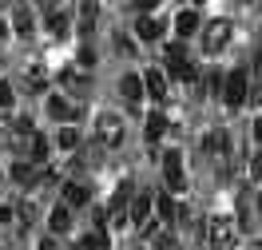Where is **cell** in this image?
Returning a JSON list of instances; mask_svg holds the SVG:
<instances>
[{"label":"cell","mask_w":262,"mask_h":250,"mask_svg":"<svg viewBox=\"0 0 262 250\" xmlns=\"http://www.w3.org/2000/svg\"><path fill=\"white\" fill-rule=\"evenodd\" d=\"M234 238H238V226H234L230 215H214L211 222H207V242H211V250H230Z\"/></svg>","instance_id":"cell-1"},{"label":"cell","mask_w":262,"mask_h":250,"mask_svg":"<svg viewBox=\"0 0 262 250\" xmlns=\"http://www.w3.org/2000/svg\"><path fill=\"white\" fill-rule=\"evenodd\" d=\"M230 36H234L230 20H211V24L203 28V52H207V56H219V52L230 44Z\"/></svg>","instance_id":"cell-2"},{"label":"cell","mask_w":262,"mask_h":250,"mask_svg":"<svg viewBox=\"0 0 262 250\" xmlns=\"http://www.w3.org/2000/svg\"><path fill=\"white\" fill-rule=\"evenodd\" d=\"M246 92H250V87H246V67H234L227 80H223V103H227V107H238V103L250 100Z\"/></svg>","instance_id":"cell-3"},{"label":"cell","mask_w":262,"mask_h":250,"mask_svg":"<svg viewBox=\"0 0 262 250\" xmlns=\"http://www.w3.org/2000/svg\"><path fill=\"white\" fill-rule=\"evenodd\" d=\"M151 211H155V195H147V191H139L135 199H131V222L139 226L143 234L155 231V218H151Z\"/></svg>","instance_id":"cell-4"},{"label":"cell","mask_w":262,"mask_h":250,"mask_svg":"<svg viewBox=\"0 0 262 250\" xmlns=\"http://www.w3.org/2000/svg\"><path fill=\"white\" fill-rule=\"evenodd\" d=\"M96 139L107 143V147H119V143H123V119L112 116V111L96 116Z\"/></svg>","instance_id":"cell-5"},{"label":"cell","mask_w":262,"mask_h":250,"mask_svg":"<svg viewBox=\"0 0 262 250\" xmlns=\"http://www.w3.org/2000/svg\"><path fill=\"white\" fill-rule=\"evenodd\" d=\"M163 179L171 191H183L187 187V167H183V151H167L163 155Z\"/></svg>","instance_id":"cell-6"},{"label":"cell","mask_w":262,"mask_h":250,"mask_svg":"<svg viewBox=\"0 0 262 250\" xmlns=\"http://www.w3.org/2000/svg\"><path fill=\"white\" fill-rule=\"evenodd\" d=\"M8 175H12V183H20V187H36V183H44V167H36L32 159H16Z\"/></svg>","instance_id":"cell-7"},{"label":"cell","mask_w":262,"mask_h":250,"mask_svg":"<svg viewBox=\"0 0 262 250\" xmlns=\"http://www.w3.org/2000/svg\"><path fill=\"white\" fill-rule=\"evenodd\" d=\"M131 199H135V195H131V183L123 179V183L115 187V195H112V207H107V215H112V222H123V211L131 207Z\"/></svg>","instance_id":"cell-8"},{"label":"cell","mask_w":262,"mask_h":250,"mask_svg":"<svg viewBox=\"0 0 262 250\" xmlns=\"http://www.w3.org/2000/svg\"><path fill=\"white\" fill-rule=\"evenodd\" d=\"M119 92H123V100H127V103H139L143 96H147V87H143V76H139V72H127V76L119 80Z\"/></svg>","instance_id":"cell-9"},{"label":"cell","mask_w":262,"mask_h":250,"mask_svg":"<svg viewBox=\"0 0 262 250\" xmlns=\"http://www.w3.org/2000/svg\"><path fill=\"white\" fill-rule=\"evenodd\" d=\"M143 87H147V96H151L155 103H163L167 96H171V92H167V80H163V72H159V67L143 72Z\"/></svg>","instance_id":"cell-10"},{"label":"cell","mask_w":262,"mask_h":250,"mask_svg":"<svg viewBox=\"0 0 262 250\" xmlns=\"http://www.w3.org/2000/svg\"><path fill=\"white\" fill-rule=\"evenodd\" d=\"M12 24H16V36H20V40H28V36L36 32L32 8H28V4H12Z\"/></svg>","instance_id":"cell-11"},{"label":"cell","mask_w":262,"mask_h":250,"mask_svg":"<svg viewBox=\"0 0 262 250\" xmlns=\"http://www.w3.org/2000/svg\"><path fill=\"white\" fill-rule=\"evenodd\" d=\"M48 231L52 234H68L72 231V207H64V202H56L48 211Z\"/></svg>","instance_id":"cell-12"},{"label":"cell","mask_w":262,"mask_h":250,"mask_svg":"<svg viewBox=\"0 0 262 250\" xmlns=\"http://www.w3.org/2000/svg\"><path fill=\"white\" fill-rule=\"evenodd\" d=\"M96 16H99V0H80V20H76L80 36H92V28H96Z\"/></svg>","instance_id":"cell-13"},{"label":"cell","mask_w":262,"mask_h":250,"mask_svg":"<svg viewBox=\"0 0 262 250\" xmlns=\"http://www.w3.org/2000/svg\"><path fill=\"white\" fill-rule=\"evenodd\" d=\"M167 72H171L179 83H195V80H199V67L191 64L187 56H179V60H167Z\"/></svg>","instance_id":"cell-14"},{"label":"cell","mask_w":262,"mask_h":250,"mask_svg":"<svg viewBox=\"0 0 262 250\" xmlns=\"http://www.w3.org/2000/svg\"><path fill=\"white\" fill-rule=\"evenodd\" d=\"M48 116L52 119H76V116H80V107L68 103L64 96H48Z\"/></svg>","instance_id":"cell-15"},{"label":"cell","mask_w":262,"mask_h":250,"mask_svg":"<svg viewBox=\"0 0 262 250\" xmlns=\"http://www.w3.org/2000/svg\"><path fill=\"white\" fill-rule=\"evenodd\" d=\"M175 32H179V40H187V36L199 32V12L195 8H183L179 16H175Z\"/></svg>","instance_id":"cell-16"},{"label":"cell","mask_w":262,"mask_h":250,"mask_svg":"<svg viewBox=\"0 0 262 250\" xmlns=\"http://www.w3.org/2000/svg\"><path fill=\"white\" fill-rule=\"evenodd\" d=\"M155 211H159V222H167V226H171V222H179V202L171 199V195H159V199H155Z\"/></svg>","instance_id":"cell-17"},{"label":"cell","mask_w":262,"mask_h":250,"mask_svg":"<svg viewBox=\"0 0 262 250\" xmlns=\"http://www.w3.org/2000/svg\"><path fill=\"white\" fill-rule=\"evenodd\" d=\"M60 195H64V199H60L64 207H83V202H88V187L72 179V183H64V191H60Z\"/></svg>","instance_id":"cell-18"},{"label":"cell","mask_w":262,"mask_h":250,"mask_svg":"<svg viewBox=\"0 0 262 250\" xmlns=\"http://www.w3.org/2000/svg\"><path fill=\"white\" fill-rule=\"evenodd\" d=\"M135 36H139V40H159V36H163V24L155 16H139L135 20Z\"/></svg>","instance_id":"cell-19"},{"label":"cell","mask_w":262,"mask_h":250,"mask_svg":"<svg viewBox=\"0 0 262 250\" xmlns=\"http://www.w3.org/2000/svg\"><path fill=\"white\" fill-rule=\"evenodd\" d=\"M28 159H32L36 167H44V163H48V139H44L40 131L28 139Z\"/></svg>","instance_id":"cell-20"},{"label":"cell","mask_w":262,"mask_h":250,"mask_svg":"<svg viewBox=\"0 0 262 250\" xmlns=\"http://www.w3.org/2000/svg\"><path fill=\"white\" fill-rule=\"evenodd\" d=\"M167 127H171V123H167L163 111H151V116H147V139H151V143H155V139H159Z\"/></svg>","instance_id":"cell-21"},{"label":"cell","mask_w":262,"mask_h":250,"mask_svg":"<svg viewBox=\"0 0 262 250\" xmlns=\"http://www.w3.org/2000/svg\"><path fill=\"white\" fill-rule=\"evenodd\" d=\"M44 28H48V36H56V40H60V36H68V16H64V12H52Z\"/></svg>","instance_id":"cell-22"},{"label":"cell","mask_w":262,"mask_h":250,"mask_svg":"<svg viewBox=\"0 0 262 250\" xmlns=\"http://www.w3.org/2000/svg\"><path fill=\"white\" fill-rule=\"evenodd\" d=\"M80 250H107V234H103V231H92V234H83Z\"/></svg>","instance_id":"cell-23"},{"label":"cell","mask_w":262,"mask_h":250,"mask_svg":"<svg viewBox=\"0 0 262 250\" xmlns=\"http://www.w3.org/2000/svg\"><path fill=\"white\" fill-rule=\"evenodd\" d=\"M60 147H64V151L80 147V131H72V127H64V131H60Z\"/></svg>","instance_id":"cell-24"},{"label":"cell","mask_w":262,"mask_h":250,"mask_svg":"<svg viewBox=\"0 0 262 250\" xmlns=\"http://www.w3.org/2000/svg\"><path fill=\"white\" fill-rule=\"evenodd\" d=\"M12 100H16L12 83H8V80H0V107H12Z\"/></svg>","instance_id":"cell-25"},{"label":"cell","mask_w":262,"mask_h":250,"mask_svg":"<svg viewBox=\"0 0 262 250\" xmlns=\"http://www.w3.org/2000/svg\"><path fill=\"white\" fill-rule=\"evenodd\" d=\"M155 246H159V250H179V242H175V234H159Z\"/></svg>","instance_id":"cell-26"},{"label":"cell","mask_w":262,"mask_h":250,"mask_svg":"<svg viewBox=\"0 0 262 250\" xmlns=\"http://www.w3.org/2000/svg\"><path fill=\"white\" fill-rule=\"evenodd\" d=\"M76 60H80V67H92V64H96V52H92V48H88V44H83Z\"/></svg>","instance_id":"cell-27"},{"label":"cell","mask_w":262,"mask_h":250,"mask_svg":"<svg viewBox=\"0 0 262 250\" xmlns=\"http://www.w3.org/2000/svg\"><path fill=\"white\" fill-rule=\"evenodd\" d=\"M250 179H254V183H262V151L250 159Z\"/></svg>","instance_id":"cell-28"},{"label":"cell","mask_w":262,"mask_h":250,"mask_svg":"<svg viewBox=\"0 0 262 250\" xmlns=\"http://www.w3.org/2000/svg\"><path fill=\"white\" fill-rule=\"evenodd\" d=\"M28 83H32V87H44V83H48V76H44L40 67H32V72H28Z\"/></svg>","instance_id":"cell-29"},{"label":"cell","mask_w":262,"mask_h":250,"mask_svg":"<svg viewBox=\"0 0 262 250\" xmlns=\"http://www.w3.org/2000/svg\"><path fill=\"white\" fill-rule=\"evenodd\" d=\"M155 4H159V0H131V8H135V12H143V16H147Z\"/></svg>","instance_id":"cell-30"},{"label":"cell","mask_w":262,"mask_h":250,"mask_svg":"<svg viewBox=\"0 0 262 250\" xmlns=\"http://www.w3.org/2000/svg\"><path fill=\"white\" fill-rule=\"evenodd\" d=\"M16 218V207L12 202H0V222H12Z\"/></svg>","instance_id":"cell-31"},{"label":"cell","mask_w":262,"mask_h":250,"mask_svg":"<svg viewBox=\"0 0 262 250\" xmlns=\"http://www.w3.org/2000/svg\"><path fill=\"white\" fill-rule=\"evenodd\" d=\"M36 4H40V8L48 12V16H52V12H56V8H60V0H36Z\"/></svg>","instance_id":"cell-32"},{"label":"cell","mask_w":262,"mask_h":250,"mask_svg":"<svg viewBox=\"0 0 262 250\" xmlns=\"http://www.w3.org/2000/svg\"><path fill=\"white\" fill-rule=\"evenodd\" d=\"M254 139H258V143H262V116L254 119Z\"/></svg>","instance_id":"cell-33"},{"label":"cell","mask_w":262,"mask_h":250,"mask_svg":"<svg viewBox=\"0 0 262 250\" xmlns=\"http://www.w3.org/2000/svg\"><path fill=\"white\" fill-rule=\"evenodd\" d=\"M40 250H60V246H56L52 238H44V242H40Z\"/></svg>","instance_id":"cell-34"},{"label":"cell","mask_w":262,"mask_h":250,"mask_svg":"<svg viewBox=\"0 0 262 250\" xmlns=\"http://www.w3.org/2000/svg\"><path fill=\"white\" fill-rule=\"evenodd\" d=\"M0 67H4V56H0Z\"/></svg>","instance_id":"cell-35"}]
</instances>
